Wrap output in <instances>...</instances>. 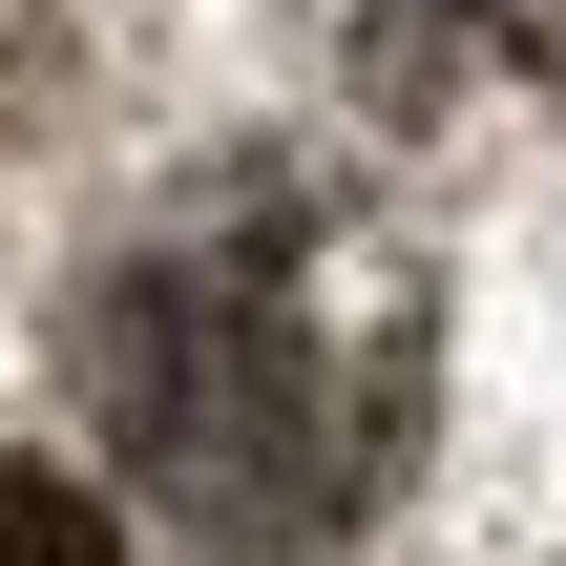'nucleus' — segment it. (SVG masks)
<instances>
[{
  "mask_svg": "<svg viewBox=\"0 0 566 566\" xmlns=\"http://www.w3.org/2000/svg\"><path fill=\"white\" fill-rule=\"evenodd\" d=\"M378 126H566V0H294Z\"/></svg>",
  "mask_w": 566,
  "mask_h": 566,
  "instance_id": "obj_2",
  "label": "nucleus"
},
{
  "mask_svg": "<svg viewBox=\"0 0 566 566\" xmlns=\"http://www.w3.org/2000/svg\"><path fill=\"white\" fill-rule=\"evenodd\" d=\"M63 399L168 546L315 566L420 483L441 252L357 147H189L63 273Z\"/></svg>",
  "mask_w": 566,
  "mask_h": 566,
  "instance_id": "obj_1",
  "label": "nucleus"
},
{
  "mask_svg": "<svg viewBox=\"0 0 566 566\" xmlns=\"http://www.w3.org/2000/svg\"><path fill=\"white\" fill-rule=\"evenodd\" d=\"M0 566H126V504L63 462H0Z\"/></svg>",
  "mask_w": 566,
  "mask_h": 566,
  "instance_id": "obj_3",
  "label": "nucleus"
}]
</instances>
